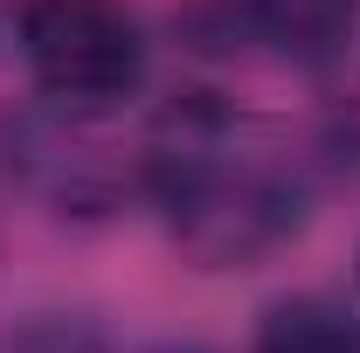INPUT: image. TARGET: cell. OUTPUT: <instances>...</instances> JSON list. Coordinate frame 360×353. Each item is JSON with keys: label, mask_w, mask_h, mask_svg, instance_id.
<instances>
[{"label": "cell", "mask_w": 360, "mask_h": 353, "mask_svg": "<svg viewBox=\"0 0 360 353\" xmlns=\"http://www.w3.org/2000/svg\"><path fill=\"white\" fill-rule=\"evenodd\" d=\"M21 56H28L35 84L70 111H111L146 77L139 21L118 0H28Z\"/></svg>", "instance_id": "obj_2"}, {"label": "cell", "mask_w": 360, "mask_h": 353, "mask_svg": "<svg viewBox=\"0 0 360 353\" xmlns=\"http://www.w3.org/2000/svg\"><path fill=\"white\" fill-rule=\"evenodd\" d=\"M243 14L284 63H305V70L333 63L354 35V0H243Z\"/></svg>", "instance_id": "obj_3"}, {"label": "cell", "mask_w": 360, "mask_h": 353, "mask_svg": "<svg viewBox=\"0 0 360 353\" xmlns=\"http://www.w3.org/2000/svg\"><path fill=\"white\" fill-rule=\"evenodd\" d=\"M153 194L167 208L174 243L187 257H201L208 270L257 264L277 243H291L298 222H305L298 174L277 153L250 146L243 125L215 104H180L160 125Z\"/></svg>", "instance_id": "obj_1"}, {"label": "cell", "mask_w": 360, "mask_h": 353, "mask_svg": "<svg viewBox=\"0 0 360 353\" xmlns=\"http://www.w3.org/2000/svg\"><path fill=\"white\" fill-rule=\"evenodd\" d=\"M257 353H360V326L319 298H291L264 319Z\"/></svg>", "instance_id": "obj_4"}, {"label": "cell", "mask_w": 360, "mask_h": 353, "mask_svg": "<svg viewBox=\"0 0 360 353\" xmlns=\"http://www.w3.org/2000/svg\"><path fill=\"white\" fill-rule=\"evenodd\" d=\"M167 353H208V347H167Z\"/></svg>", "instance_id": "obj_5"}]
</instances>
